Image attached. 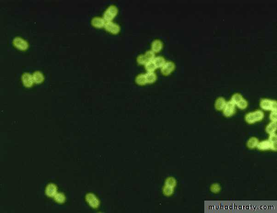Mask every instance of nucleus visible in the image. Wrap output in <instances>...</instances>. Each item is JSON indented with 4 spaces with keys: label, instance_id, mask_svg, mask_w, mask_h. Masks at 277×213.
I'll use <instances>...</instances> for the list:
<instances>
[{
    "label": "nucleus",
    "instance_id": "nucleus-5",
    "mask_svg": "<svg viewBox=\"0 0 277 213\" xmlns=\"http://www.w3.org/2000/svg\"><path fill=\"white\" fill-rule=\"evenodd\" d=\"M106 31L113 34H117L120 31L119 25L112 21H107L104 25Z\"/></svg>",
    "mask_w": 277,
    "mask_h": 213
},
{
    "label": "nucleus",
    "instance_id": "nucleus-12",
    "mask_svg": "<svg viewBox=\"0 0 277 213\" xmlns=\"http://www.w3.org/2000/svg\"><path fill=\"white\" fill-rule=\"evenodd\" d=\"M259 140L255 137H252L249 139L247 143V146L250 149H254L257 147Z\"/></svg>",
    "mask_w": 277,
    "mask_h": 213
},
{
    "label": "nucleus",
    "instance_id": "nucleus-20",
    "mask_svg": "<svg viewBox=\"0 0 277 213\" xmlns=\"http://www.w3.org/2000/svg\"><path fill=\"white\" fill-rule=\"evenodd\" d=\"M243 98L242 95L240 94L236 93L232 96L231 101L236 105Z\"/></svg>",
    "mask_w": 277,
    "mask_h": 213
},
{
    "label": "nucleus",
    "instance_id": "nucleus-17",
    "mask_svg": "<svg viewBox=\"0 0 277 213\" xmlns=\"http://www.w3.org/2000/svg\"><path fill=\"white\" fill-rule=\"evenodd\" d=\"M136 81L139 85H145L147 83L146 79V74H140L138 75L136 79Z\"/></svg>",
    "mask_w": 277,
    "mask_h": 213
},
{
    "label": "nucleus",
    "instance_id": "nucleus-11",
    "mask_svg": "<svg viewBox=\"0 0 277 213\" xmlns=\"http://www.w3.org/2000/svg\"><path fill=\"white\" fill-rule=\"evenodd\" d=\"M271 142L268 140H264L259 142L257 147L261 151H266L271 149Z\"/></svg>",
    "mask_w": 277,
    "mask_h": 213
},
{
    "label": "nucleus",
    "instance_id": "nucleus-21",
    "mask_svg": "<svg viewBox=\"0 0 277 213\" xmlns=\"http://www.w3.org/2000/svg\"><path fill=\"white\" fill-rule=\"evenodd\" d=\"M138 63L140 64H145L148 62L145 54H141L137 58Z\"/></svg>",
    "mask_w": 277,
    "mask_h": 213
},
{
    "label": "nucleus",
    "instance_id": "nucleus-2",
    "mask_svg": "<svg viewBox=\"0 0 277 213\" xmlns=\"http://www.w3.org/2000/svg\"><path fill=\"white\" fill-rule=\"evenodd\" d=\"M260 108L266 111H277V103L275 100L269 99H263L260 103Z\"/></svg>",
    "mask_w": 277,
    "mask_h": 213
},
{
    "label": "nucleus",
    "instance_id": "nucleus-24",
    "mask_svg": "<svg viewBox=\"0 0 277 213\" xmlns=\"http://www.w3.org/2000/svg\"><path fill=\"white\" fill-rule=\"evenodd\" d=\"M55 200L59 203H63L65 201V196L62 193H58L55 196Z\"/></svg>",
    "mask_w": 277,
    "mask_h": 213
},
{
    "label": "nucleus",
    "instance_id": "nucleus-16",
    "mask_svg": "<svg viewBox=\"0 0 277 213\" xmlns=\"http://www.w3.org/2000/svg\"><path fill=\"white\" fill-rule=\"evenodd\" d=\"M155 64L156 65V67H162V66L166 63V61L164 58L162 56H158L155 57L153 60Z\"/></svg>",
    "mask_w": 277,
    "mask_h": 213
},
{
    "label": "nucleus",
    "instance_id": "nucleus-19",
    "mask_svg": "<svg viewBox=\"0 0 277 213\" xmlns=\"http://www.w3.org/2000/svg\"><path fill=\"white\" fill-rule=\"evenodd\" d=\"M248 105V102L244 98H243L236 104L238 108H239V109H242V110L246 109Z\"/></svg>",
    "mask_w": 277,
    "mask_h": 213
},
{
    "label": "nucleus",
    "instance_id": "nucleus-15",
    "mask_svg": "<svg viewBox=\"0 0 277 213\" xmlns=\"http://www.w3.org/2000/svg\"><path fill=\"white\" fill-rule=\"evenodd\" d=\"M145 67L147 72H153L157 68L153 60L147 62L145 64Z\"/></svg>",
    "mask_w": 277,
    "mask_h": 213
},
{
    "label": "nucleus",
    "instance_id": "nucleus-6",
    "mask_svg": "<svg viewBox=\"0 0 277 213\" xmlns=\"http://www.w3.org/2000/svg\"><path fill=\"white\" fill-rule=\"evenodd\" d=\"M175 68V64L173 62L168 61L166 62L162 66L161 71L163 75L168 76L173 71Z\"/></svg>",
    "mask_w": 277,
    "mask_h": 213
},
{
    "label": "nucleus",
    "instance_id": "nucleus-25",
    "mask_svg": "<svg viewBox=\"0 0 277 213\" xmlns=\"http://www.w3.org/2000/svg\"><path fill=\"white\" fill-rule=\"evenodd\" d=\"M269 118H270V120L272 121V122H277V111H271Z\"/></svg>",
    "mask_w": 277,
    "mask_h": 213
},
{
    "label": "nucleus",
    "instance_id": "nucleus-26",
    "mask_svg": "<svg viewBox=\"0 0 277 213\" xmlns=\"http://www.w3.org/2000/svg\"><path fill=\"white\" fill-rule=\"evenodd\" d=\"M268 141L271 143H277V135L275 133L272 134L270 135L269 137Z\"/></svg>",
    "mask_w": 277,
    "mask_h": 213
},
{
    "label": "nucleus",
    "instance_id": "nucleus-1",
    "mask_svg": "<svg viewBox=\"0 0 277 213\" xmlns=\"http://www.w3.org/2000/svg\"><path fill=\"white\" fill-rule=\"evenodd\" d=\"M264 118V113L261 110H257L247 113L245 116V120L249 124H254L262 120Z\"/></svg>",
    "mask_w": 277,
    "mask_h": 213
},
{
    "label": "nucleus",
    "instance_id": "nucleus-22",
    "mask_svg": "<svg viewBox=\"0 0 277 213\" xmlns=\"http://www.w3.org/2000/svg\"><path fill=\"white\" fill-rule=\"evenodd\" d=\"M148 61H152L155 58V53L152 50H148L145 54Z\"/></svg>",
    "mask_w": 277,
    "mask_h": 213
},
{
    "label": "nucleus",
    "instance_id": "nucleus-7",
    "mask_svg": "<svg viewBox=\"0 0 277 213\" xmlns=\"http://www.w3.org/2000/svg\"><path fill=\"white\" fill-rule=\"evenodd\" d=\"M13 42L15 46L20 49H26L28 46V45L27 41H25V40L19 37L15 38Z\"/></svg>",
    "mask_w": 277,
    "mask_h": 213
},
{
    "label": "nucleus",
    "instance_id": "nucleus-14",
    "mask_svg": "<svg viewBox=\"0 0 277 213\" xmlns=\"http://www.w3.org/2000/svg\"><path fill=\"white\" fill-rule=\"evenodd\" d=\"M57 188L56 187L54 184H50L47 187L46 194L47 195L50 197L55 196V195L56 192Z\"/></svg>",
    "mask_w": 277,
    "mask_h": 213
},
{
    "label": "nucleus",
    "instance_id": "nucleus-13",
    "mask_svg": "<svg viewBox=\"0 0 277 213\" xmlns=\"http://www.w3.org/2000/svg\"><path fill=\"white\" fill-rule=\"evenodd\" d=\"M277 129V122H271L267 125L266 131L269 135L275 133Z\"/></svg>",
    "mask_w": 277,
    "mask_h": 213
},
{
    "label": "nucleus",
    "instance_id": "nucleus-27",
    "mask_svg": "<svg viewBox=\"0 0 277 213\" xmlns=\"http://www.w3.org/2000/svg\"><path fill=\"white\" fill-rule=\"evenodd\" d=\"M24 79V81L25 83L27 84V85H28V80L29 81V82L30 83V84H32V78L29 75H27L26 76H24L23 77Z\"/></svg>",
    "mask_w": 277,
    "mask_h": 213
},
{
    "label": "nucleus",
    "instance_id": "nucleus-10",
    "mask_svg": "<svg viewBox=\"0 0 277 213\" xmlns=\"http://www.w3.org/2000/svg\"><path fill=\"white\" fill-rule=\"evenodd\" d=\"M226 103L227 102L224 98L222 97L219 98L215 101V109L218 111L223 110L226 105Z\"/></svg>",
    "mask_w": 277,
    "mask_h": 213
},
{
    "label": "nucleus",
    "instance_id": "nucleus-23",
    "mask_svg": "<svg viewBox=\"0 0 277 213\" xmlns=\"http://www.w3.org/2000/svg\"><path fill=\"white\" fill-rule=\"evenodd\" d=\"M220 185L218 183H214L210 187V190L213 193H217L220 192Z\"/></svg>",
    "mask_w": 277,
    "mask_h": 213
},
{
    "label": "nucleus",
    "instance_id": "nucleus-4",
    "mask_svg": "<svg viewBox=\"0 0 277 213\" xmlns=\"http://www.w3.org/2000/svg\"><path fill=\"white\" fill-rule=\"evenodd\" d=\"M236 105L232 101H228L226 103L224 108L223 109L224 115L227 117H230L235 114L236 112Z\"/></svg>",
    "mask_w": 277,
    "mask_h": 213
},
{
    "label": "nucleus",
    "instance_id": "nucleus-8",
    "mask_svg": "<svg viewBox=\"0 0 277 213\" xmlns=\"http://www.w3.org/2000/svg\"><path fill=\"white\" fill-rule=\"evenodd\" d=\"M151 49L154 52L159 53L162 49L163 43L159 39H156L151 43Z\"/></svg>",
    "mask_w": 277,
    "mask_h": 213
},
{
    "label": "nucleus",
    "instance_id": "nucleus-18",
    "mask_svg": "<svg viewBox=\"0 0 277 213\" xmlns=\"http://www.w3.org/2000/svg\"><path fill=\"white\" fill-rule=\"evenodd\" d=\"M146 76L147 83H154L155 82L157 78L156 74L154 72H147V73H146Z\"/></svg>",
    "mask_w": 277,
    "mask_h": 213
},
{
    "label": "nucleus",
    "instance_id": "nucleus-9",
    "mask_svg": "<svg viewBox=\"0 0 277 213\" xmlns=\"http://www.w3.org/2000/svg\"><path fill=\"white\" fill-rule=\"evenodd\" d=\"M105 20L104 18L100 17H95L93 18L92 24L94 26L101 28L104 26L105 24Z\"/></svg>",
    "mask_w": 277,
    "mask_h": 213
},
{
    "label": "nucleus",
    "instance_id": "nucleus-3",
    "mask_svg": "<svg viewBox=\"0 0 277 213\" xmlns=\"http://www.w3.org/2000/svg\"><path fill=\"white\" fill-rule=\"evenodd\" d=\"M118 13V9L114 5H111L107 7L104 14V19L106 21H111L113 19Z\"/></svg>",
    "mask_w": 277,
    "mask_h": 213
}]
</instances>
